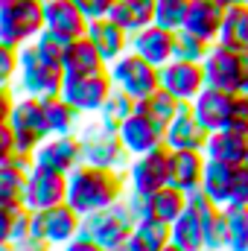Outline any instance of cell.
I'll use <instances>...</instances> for the list:
<instances>
[{"mask_svg":"<svg viewBox=\"0 0 248 251\" xmlns=\"http://www.w3.org/2000/svg\"><path fill=\"white\" fill-rule=\"evenodd\" d=\"M32 164L35 167H44V170H53V173H62L70 176L82 161V146H79V137L76 134H50L38 143V149L32 152Z\"/></svg>","mask_w":248,"mask_h":251,"instance_id":"7c38bea8","label":"cell"},{"mask_svg":"<svg viewBox=\"0 0 248 251\" xmlns=\"http://www.w3.org/2000/svg\"><path fill=\"white\" fill-rule=\"evenodd\" d=\"M207 167L204 149H170V184L184 193L201 187V176Z\"/></svg>","mask_w":248,"mask_h":251,"instance_id":"d6986e66","label":"cell"},{"mask_svg":"<svg viewBox=\"0 0 248 251\" xmlns=\"http://www.w3.org/2000/svg\"><path fill=\"white\" fill-rule=\"evenodd\" d=\"M222 18H225V6L219 0H190L187 21L181 29L193 32L204 44H216L219 29H222Z\"/></svg>","mask_w":248,"mask_h":251,"instance_id":"ac0fdd59","label":"cell"},{"mask_svg":"<svg viewBox=\"0 0 248 251\" xmlns=\"http://www.w3.org/2000/svg\"><path fill=\"white\" fill-rule=\"evenodd\" d=\"M134 225H137V210L128 201V196L117 199L114 204H108V207H102L97 213L82 216V234L97 240L105 251L125 246V240L131 237Z\"/></svg>","mask_w":248,"mask_h":251,"instance_id":"3957f363","label":"cell"},{"mask_svg":"<svg viewBox=\"0 0 248 251\" xmlns=\"http://www.w3.org/2000/svg\"><path fill=\"white\" fill-rule=\"evenodd\" d=\"M187 105V102H178L170 91H164V88H158V91H152L149 97H143V100H137V111H143L146 117H152L155 123L167 126L175 114H178V108Z\"/></svg>","mask_w":248,"mask_h":251,"instance_id":"836d02e7","label":"cell"},{"mask_svg":"<svg viewBox=\"0 0 248 251\" xmlns=\"http://www.w3.org/2000/svg\"><path fill=\"white\" fill-rule=\"evenodd\" d=\"M170 243V225L152 216L137 219L131 237L125 240V251H164V246Z\"/></svg>","mask_w":248,"mask_h":251,"instance_id":"4dcf8cb0","label":"cell"},{"mask_svg":"<svg viewBox=\"0 0 248 251\" xmlns=\"http://www.w3.org/2000/svg\"><path fill=\"white\" fill-rule=\"evenodd\" d=\"M134 108H137V100H134V97H128V94L120 91V88H114V91H111V97L105 100V105L99 108V114H97V117H99L105 126L117 128V126L123 123Z\"/></svg>","mask_w":248,"mask_h":251,"instance_id":"e575fe53","label":"cell"},{"mask_svg":"<svg viewBox=\"0 0 248 251\" xmlns=\"http://www.w3.org/2000/svg\"><path fill=\"white\" fill-rule=\"evenodd\" d=\"M231 204H243L248 207V167H237V178H234V190H231ZM228 204V207H231Z\"/></svg>","mask_w":248,"mask_h":251,"instance_id":"ee69618b","label":"cell"},{"mask_svg":"<svg viewBox=\"0 0 248 251\" xmlns=\"http://www.w3.org/2000/svg\"><path fill=\"white\" fill-rule=\"evenodd\" d=\"M12 251H44L50 249L44 240V228H41V213L38 210H18L15 228H12Z\"/></svg>","mask_w":248,"mask_h":251,"instance_id":"83f0119b","label":"cell"},{"mask_svg":"<svg viewBox=\"0 0 248 251\" xmlns=\"http://www.w3.org/2000/svg\"><path fill=\"white\" fill-rule=\"evenodd\" d=\"M204 155L213 161L237 164L243 167L248 161V131L243 128H216L204 140Z\"/></svg>","mask_w":248,"mask_h":251,"instance_id":"603a6c76","label":"cell"},{"mask_svg":"<svg viewBox=\"0 0 248 251\" xmlns=\"http://www.w3.org/2000/svg\"><path fill=\"white\" fill-rule=\"evenodd\" d=\"M15 155H18V146H15V134H12L9 123H3V126H0V164L12 161Z\"/></svg>","mask_w":248,"mask_h":251,"instance_id":"bcb514c9","label":"cell"},{"mask_svg":"<svg viewBox=\"0 0 248 251\" xmlns=\"http://www.w3.org/2000/svg\"><path fill=\"white\" fill-rule=\"evenodd\" d=\"M237 3H248V0H237Z\"/></svg>","mask_w":248,"mask_h":251,"instance_id":"db71d44e","label":"cell"},{"mask_svg":"<svg viewBox=\"0 0 248 251\" xmlns=\"http://www.w3.org/2000/svg\"><path fill=\"white\" fill-rule=\"evenodd\" d=\"M18 210L21 207H0V249H6L12 243V228H15Z\"/></svg>","mask_w":248,"mask_h":251,"instance_id":"f6af8a7d","label":"cell"},{"mask_svg":"<svg viewBox=\"0 0 248 251\" xmlns=\"http://www.w3.org/2000/svg\"><path fill=\"white\" fill-rule=\"evenodd\" d=\"M15 100H18V94H15L12 85H9V88H0V126L9 123L12 108H15Z\"/></svg>","mask_w":248,"mask_h":251,"instance_id":"c3c4849f","label":"cell"},{"mask_svg":"<svg viewBox=\"0 0 248 251\" xmlns=\"http://www.w3.org/2000/svg\"><path fill=\"white\" fill-rule=\"evenodd\" d=\"M125 196H128V201L134 204L137 219L152 216V219H161V222H167V225H173V222L184 213L187 199H190V193L173 187V184L155 190L152 196H137V193H125Z\"/></svg>","mask_w":248,"mask_h":251,"instance_id":"4fadbf2b","label":"cell"},{"mask_svg":"<svg viewBox=\"0 0 248 251\" xmlns=\"http://www.w3.org/2000/svg\"><path fill=\"white\" fill-rule=\"evenodd\" d=\"M207 50H210V44H204V41H201V38H196L193 32H187V29H178V32H175V47H173V59L201 62Z\"/></svg>","mask_w":248,"mask_h":251,"instance_id":"ab89813d","label":"cell"},{"mask_svg":"<svg viewBox=\"0 0 248 251\" xmlns=\"http://www.w3.org/2000/svg\"><path fill=\"white\" fill-rule=\"evenodd\" d=\"M234 178H237V164H225V161H213L207 158L204 176H201V193L213 199V204L228 207L231 204V190H234Z\"/></svg>","mask_w":248,"mask_h":251,"instance_id":"4316f807","label":"cell"},{"mask_svg":"<svg viewBox=\"0 0 248 251\" xmlns=\"http://www.w3.org/2000/svg\"><path fill=\"white\" fill-rule=\"evenodd\" d=\"M76 9L88 18V21H97V18H105L114 6V0H73Z\"/></svg>","mask_w":248,"mask_h":251,"instance_id":"7bdbcfd3","label":"cell"},{"mask_svg":"<svg viewBox=\"0 0 248 251\" xmlns=\"http://www.w3.org/2000/svg\"><path fill=\"white\" fill-rule=\"evenodd\" d=\"M231 97H234V94H228V91H219V88L204 85L201 94H198L193 102H187V105H190L193 117L204 126L207 131H216V128H225V126H228Z\"/></svg>","mask_w":248,"mask_h":251,"instance_id":"ffe728a7","label":"cell"},{"mask_svg":"<svg viewBox=\"0 0 248 251\" xmlns=\"http://www.w3.org/2000/svg\"><path fill=\"white\" fill-rule=\"evenodd\" d=\"M204 246L207 251H228V210L219 207L204 222Z\"/></svg>","mask_w":248,"mask_h":251,"instance_id":"74e56055","label":"cell"},{"mask_svg":"<svg viewBox=\"0 0 248 251\" xmlns=\"http://www.w3.org/2000/svg\"><path fill=\"white\" fill-rule=\"evenodd\" d=\"M187 6L190 0H155V24L178 32L187 21Z\"/></svg>","mask_w":248,"mask_h":251,"instance_id":"8d00e7d4","label":"cell"},{"mask_svg":"<svg viewBox=\"0 0 248 251\" xmlns=\"http://www.w3.org/2000/svg\"><path fill=\"white\" fill-rule=\"evenodd\" d=\"M41 228H44V240L50 249H62L64 243H70L73 237L82 234V213L73 210L67 201L53 204L47 210H41Z\"/></svg>","mask_w":248,"mask_h":251,"instance_id":"e0dca14e","label":"cell"},{"mask_svg":"<svg viewBox=\"0 0 248 251\" xmlns=\"http://www.w3.org/2000/svg\"><path fill=\"white\" fill-rule=\"evenodd\" d=\"M228 210V251H248V207L231 204Z\"/></svg>","mask_w":248,"mask_h":251,"instance_id":"d590c367","label":"cell"},{"mask_svg":"<svg viewBox=\"0 0 248 251\" xmlns=\"http://www.w3.org/2000/svg\"><path fill=\"white\" fill-rule=\"evenodd\" d=\"M18 56H21V64H18L15 91H21L26 97H38V100H47V97L62 94L64 70L59 64H53V62H47L44 56H38V50L32 44L21 47Z\"/></svg>","mask_w":248,"mask_h":251,"instance_id":"277c9868","label":"cell"},{"mask_svg":"<svg viewBox=\"0 0 248 251\" xmlns=\"http://www.w3.org/2000/svg\"><path fill=\"white\" fill-rule=\"evenodd\" d=\"M6 3H9V0H0V9H3V6H6Z\"/></svg>","mask_w":248,"mask_h":251,"instance_id":"816d5d0a","label":"cell"},{"mask_svg":"<svg viewBox=\"0 0 248 251\" xmlns=\"http://www.w3.org/2000/svg\"><path fill=\"white\" fill-rule=\"evenodd\" d=\"M32 167L29 155H15L12 161L0 164V207H24L26 173Z\"/></svg>","mask_w":248,"mask_h":251,"instance_id":"d4e9b609","label":"cell"},{"mask_svg":"<svg viewBox=\"0 0 248 251\" xmlns=\"http://www.w3.org/2000/svg\"><path fill=\"white\" fill-rule=\"evenodd\" d=\"M225 128H243L248 131V94H234L231 97V114H228V126Z\"/></svg>","mask_w":248,"mask_h":251,"instance_id":"b9f144b4","label":"cell"},{"mask_svg":"<svg viewBox=\"0 0 248 251\" xmlns=\"http://www.w3.org/2000/svg\"><path fill=\"white\" fill-rule=\"evenodd\" d=\"M108 76H111L114 88L125 91L134 100H143L161 88V67H155L152 62H146L143 56H137L131 50H125L120 59L108 64Z\"/></svg>","mask_w":248,"mask_h":251,"instance_id":"52a82bcc","label":"cell"},{"mask_svg":"<svg viewBox=\"0 0 248 251\" xmlns=\"http://www.w3.org/2000/svg\"><path fill=\"white\" fill-rule=\"evenodd\" d=\"M73 38H64V35H59V32H50V29H44L35 41H32V47L38 50V56H44L47 62L59 64L62 67L64 62V50H67V44H70Z\"/></svg>","mask_w":248,"mask_h":251,"instance_id":"f35d334b","label":"cell"},{"mask_svg":"<svg viewBox=\"0 0 248 251\" xmlns=\"http://www.w3.org/2000/svg\"><path fill=\"white\" fill-rule=\"evenodd\" d=\"M207 128L198 123L190 111V105H181L178 114L164 126V146L167 149H204Z\"/></svg>","mask_w":248,"mask_h":251,"instance_id":"44dd1931","label":"cell"},{"mask_svg":"<svg viewBox=\"0 0 248 251\" xmlns=\"http://www.w3.org/2000/svg\"><path fill=\"white\" fill-rule=\"evenodd\" d=\"M216 41L234 53H248V3L225 6V18Z\"/></svg>","mask_w":248,"mask_h":251,"instance_id":"f1b7e54d","label":"cell"},{"mask_svg":"<svg viewBox=\"0 0 248 251\" xmlns=\"http://www.w3.org/2000/svg\"><path fill=\"white\" fill-rule=\"evenodd\" d=\"M170 243L184 251H207V246H204V222L193 210H184L170 225Z\"/></svg>","mask_w":248,"mask_h":251,"instance_id":"d6a6232c","label":"cell"},{"mask_svg":"<svg viewBox=\"0 0 248 251\" xmlns=\"http://www.w3.org/2000/svg\"><path fill=\"white\" fill-rule=\"evenodd\" d=\"M246 167H248V161H246Z\"/></svg>","mask_w":248,"mask_h":251,"instance_id":"9f6ffc18","label":"cell"},{"mask_svg":"<svg viewBox=\"0 0 248 251\" xmlns=\"http://www.w3.org/2000/svg\"><path fill=\"white\" fill-rule=\"evenodd\" d=\"M0 251H12V246H6V249H0Z\"/></svg>","mask_w":248,"mask_h":251,"instance_id":"f5cc1de1","label":"cell"},{"mask_svg":"<svg viewBox=\"0 0 248 251\" xmlns=\"http://www.w3.org/2000/svg\"><path fill=\"white\" fill-rule=\"evenodd\" d=\"M79 146H82V161L85 164H94V167H105V170H120L125 173L131 155L123 146L117 128L105 126L99 117H85L79 131Z\"/></svg>","mask_w":248,"mask_h":251,"instance_id":"7a4b0ae2","label":"cell"},{"mask_svg":"<svg viewBox=\"0 0 248 251\" xmlns=\"http://www.w3.org/2000/svg\"><path fill=\"white\" fill-rule=\"evenodd\" d=\"M204 70L201 62H187V59H170L161 67V88L170 91L178 102H193L201 88H204Z\"/></svg>","mask_w":248,"mask_h":251,"instance_id":"5bb4252c","label":"cell"},{"mask_svg":"<svg viewBox=\"0 0 248 251\" xmlns=\"http://www.w3.org/2000/svg\"><path fill=\"white\" fill-rule=\"evenodd\" d=\"M117 134H120V140H123V146L128 149L131 158L164 146V126L155 123L152 117H146V114L137 111V108L117 126Z\"/></svg>","mask_w":248,"mask_h":251,"instance_id":"9a60e30c","label":"cell"},{"mask_svg":"<svg viewBox=\"0 0 248 251\" xmlns=\"http://www.w3.org/2000/svg\"><path fill=\"white\" fill-rule=\"evenodd\" d=\"M164 251H184V249H178V246H173V243H167V246H164Z\"/></svg>","mask_w":248,"mask_h":251,"instance_id":"f907efd6","label":"cell"},{"mask_svg":"<svg viewBox=\"0 0 248 251\" xmlns=\"http://www.w3.org/2000/svg\"><path fill=\"white\" fill-rule=\"evenodd\" d=\"M85 35L91 38V44L97 47V53L102 56L105 64H111L114 59H120L125 50H128V38H131L123 26L114 24L108 15H105V18H97V21H88Z\"/></svg>","mask_w":248,"mask_h":251,"instance_id":"7402d4cb","label":"cell"},{"mask_svg":"<svg viewBox=\"0 0 248 251\" xmlns=\"http://www.w3.org/2000/svg\"><path fill=\"white\" fill-rule=\"evenodd\" d=\"M44 6V29L59 32L64 38H82L88 29V18L76 9L73 0H41Z\"/></svg>","mask_w":248,"mask_h":251,"instance_id":"cb8c5ba5","label":"cell"},{"mask_svg":"<svg viewBox=\"0 0 248 251\" xmlns=\"http://www.w3.org/2000/svg\"><path fill=\"white\" fill-rule=\"evenodd\" d=\"M240 91L248 94V53H243V85H240Z\"/></svg>","mask_w":248,"mask_h":251,"instance_id":"681fc988","label":"cell"},{"mask_svg":"<svg viewBox=\"0 0 248 251\" xmlns=\"http://www.w3.org/2000/svg\"><path fill=\"white\" fill-rule=\"evenodd\" d=\"M18 64H21L18 50L0 41V88H9V85L15 88V79H18Z\"/></svg>","mask_w":248,"mask_h":251,"instance_id":"60d3db41","label":"cell"},{"mask_svg":"<svg viewBox=\"0 0 248 251\" xmlns=\"http://www.w3.org/2000/svg\"><path fill=\"white\" fill-rule=\"evenodd\" d=\"M62 70H64V76H91V73L108 70V64L102 62V56L97 53V47L91 44V38L82 35V38H73L67 44Z\"/></svg>","mask_w":248,"mask_h":251,"instance_id":"484cf974","label":"cell"},{"mask_svg":"<svg viewBox=\"0 0 248 251\" xmlns=\"http://www.w3.org/2000/svg\"><path fill=\"white\" fill-rule=\"evenodd\" d=\"M201 70H204V82L210 88H219V91H228V94H240V85H243V53H234V50H228V47H222L216 41L204 53Z\"/></svg>","mask_w":248,"mask_h":251,"instance_id":"30bf717a","label":"cell"},{"mask_svg":"<svg viewBox=\"0 0 248 251\" xmlns=\"http://www.w3.org/2000/svg\"><path fill=\"white\" fill-rule=\"evenodd\" d=\"M125 184L128 193L137 196H152L155 190L170 184V149L158 146L152 152L134 155L125 167Z\"/></svg>","mask_w":248,"mask_h":251,"instance_id":"ba28073f","label":"cell"},{"mask_svg":"<svg viewBox=\"0 0 248 251\" xmlns=\"http://www.w3.org/2000/svg\"><path fill=\"white\" fill-rule=\"evenodd\" d=\"M67 199V176L44 170V167H29L26 173V187H24V207L26 210H47L53 204H62Z\"/></svg>","mask_w":248,"mask_h":251,"instance_id":"8fae6325","label":"cell"},{"mask_svg":"<svg viewBox=\"0 0 248 251\" xmlns=\"http://www.w3.org/2000/svg\"><path fill=\"white\" fill-rule=\"evenodd\" d=\"M44 32L41 0H9L0 9V41L21 50Z\"/></svg>","mask_w":248,"mask_h":251,"instance_id":"5b68a950","label":"cell"},{"mask_svg":"<svg viewBox=\"0 0 248 251\" xmlns=\"http://www.w3.org/2000/svg\"><path fill=\"white\" fill-rule=\"evenodd\" d=\"M59 251H105L97 240H91L88 234H79V237H73L70 243H64Z\"/></svg>","mask_w":248,"mask_h":251,"instance_id":"7dc6e473","label":"cell"},{"mask_svg":"<svg viewBox=\"0 0 248 251\" xmlns=\"http://www.w3.org/2000/svg\"><path fill=\"white\" fill-rule=\"evenodd\" d=\"M108 18L120 24L125 32H137L149 24H155V0H114Z\"/></svg>","mask_w":248,"mask_h":251,"instance_id":"f546056e","label":"cell"},{"mask_svg":"<svg viewBox=\"0 0 248 251\" xmlns=\"http://www.w3.org/2000/svg\"><path fill=\"white\" fill-rule=\"evenodd\" d=\"M41 102H44V117H47V126H50V134H76L79 131L82 114L64 100L62 94L47 97Z\"/></svg>","mask_w":248,"mask_h":251,"instance_id":"1f68e13d","label":"cell"},{"mask_svg":"<svg viewBox=\"0 0 248 251\" xmlns=\"http://www.w3.org/2000/svg\"><path fill=\"white\" fill-rule=\"evenodd\" d=\"M9 128L15 134L18 152L32 158V152L38 149V143L44 137H50V126H47V117H44V102L38 97L18 94L12 117H9Z\"/></svg>","mask_w":248,"mask_h":251,"instance_id":"8992f818","label":"cell"},{"mask_svg":"<svg viewBox=\"0 0 248 251\" xmlns=\"http://www.w3.org/2000/svg\"><path fill=\"white\" fill-rule=\"evenodd\" d=\"M44 251H56V249H44Z\"/></svg>","mask_w":248,"mask_h":251,"instance_id":"11a10c76","label":"cell"},{"mask_svg":"<svg viewBox=\"0 0 248 251\" xmlns=\"http://www.w3.org/2000/svg\"><path fill=\"white\" fill-rule=\"evenodd\" d=\"M173 47H175V32L164 29L158 24H149V26L131 32V38H128V50L143 56L146 62H152L155 67H164L173 59Z\"/></svg>","mask_w":248,"mask_h":251,"instance_id":"2e32d148","label":"cell"},{"mask_svg":"<svg viewBox=\"0 0 248 251\" xmlns=\"http://www.w3.org/2000/svg\"><path fill=\"white\" fill-rule=\"evenodd\" d=\"M125 193H128L125 173L94 167V164H79L67 176V199L64 201L73 210H79L82 216H88V213H97V210L114 204Z\"/></svg>","mask_w":248,"mask_h":251,"instance_id":"6da1fadb","label":"cell"},{"mask_svg":"<svg viewBox=\"0 0 248 251\" xmlns=\"http://www.w3.org/2000/svg\"><path fill=\"white\" fill-rule=\"evenodd\" d=\"M114 82L108 76V70L102 73H91V76H64L62 97L82 114V117H97L99 108L105 105V100L111 97Z\"/></svg>","mask_w":248,"mask_h":251,"instance_id":"9c48e42d","label":"cell"}]
</instances>
